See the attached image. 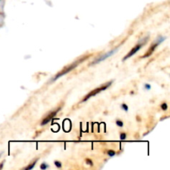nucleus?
<instances>
[{
  "mask_svg": "<svg viewBox=\"0 0 170 170\" xmlns=\"http://www.w3.org/2000/svg\"><path fill=\"white\" fill-rule=\"evenodd\" d=\"M111 84H112V81H110V82H108V83L104 84V85H102V86L99 87V88H96V89H95V90H91L90 93L88 94L87 96L84 98L82 101H87V100H89V99H90V97L95 96L96 95H97V94H99V93H100V92H101V91H103V90H105L107 89V88H108V87H110Z\"/></svg>",
  "mask_w": 170,
  "mask_h": 170,
  "instance_id": "f03ea898",
  "label": "nucleus"
},
{
  "mask_svg": "<svg viewBox=\"0 0 170 170\" xmlns=\"http://www.w3.org/2000/svg\"><path fill=\"white\" fill-rule=\"evenodd\" d=\"M161 109L163 110H168V105L166 103H163L161 105Z\"/></svg>",
  "mask_w": 170,
  "mask_h": 170,
  "instance_id": "1a4fd4ad",
  "label": "nucleus"
},
{
  "mask_svg": "<svg viewBox=\"0 0 170 170\" xmlns=\"http://www.w3.org/2000/svg\"><path fill=\"white\" fill-rule=\"evenodd\" d=\"M54 163H55V165H56L57 168H61V166H62V165H61V162H59V161H55V162H54Z\"/></svg>",
  "mask_w": 170,
  "mask_h": 170,
  "instance_id": "f8f14e48",
  "label": "nucleus"
},
{
  "mask_svg": "<svg viewBox=\"0 0 170 170\" xmlns=\"http://www.w3.org/2000/svg\"><path fill=\"white\" fill-rule=\"evenodd\" d=\"M117 51H118V48H115V49H114V50H111V51H110V52H106V53L105 54V55H102V56H100V57L96 58V60L94 61L93 62L91 63V65H96V64L100 63V61L105 60V59H107L108 57H111L113 54H115V52H116Z\"/></svg>",
  "mask_w": 170,
  "mask_h": 170,
  "instance_id": "7ed1b4c3",
  "label": "nucleus"
},
{
  "mask_svg": "<svg viewBox=\"0 0 170 170\" xmlns=\"http://www.w3.org/2000/svg\"><path fill=\"white\" fill-rule=\"evenodd\" d=\"M86 163H87V164H89V165H91V166L93 165V163H92V161H91L90 159H87L86 160Z\"/></svg>",
  "mask_w": 170,
  "mask_h": 170,
  "instance_id": "2eb2a0df",
  "label": "nucleus"
},
{
  "mask_svg": "<svg viewBox=\"0 0 170 170\" xmlns=\"http://www.w3.org/2000/svg\"><path fill=\"white\" fill-rule=\"evenodd\" d=\"M61 108H59V109H57V110H56L55 111H52V112H51L48 115H47V117H45V119H44L42 121V123H41V124L42 125H45V124H47V123H49L51 120L53 119L54 117L56 116V115L57 114V112L59 111V110H60Z\"/></svg>",
  "mask_w": 170,
  "mask_h": 170,
  "instance_id": "423d86ee",
  "label": "nucleus"
},
{
  "mask_svg": "<svg viewBox=\"0 0 170 170\" xmlns=\"http://www.w3.org/2000/svg\"><path fill=\"white\" fill-rule=\"evenodd\" d=\"M3 164H4V162L1 163V165H0V168H2V167H3Z\"/></svg>",
  "mask_w": 170,
  "mask_h": 170,
  "instance_id": "f3484780",
  "label": "nucleus"
},
{
  "mask_svg": "<svg viewBox=\"0 0 170 170\" xmlns=\"http://www.w3.org/2000/svg\"><path fill=\"white\" fill-rule=\"evenodd\" d=\"M116 124L118 125V126L120 127H123L124 126V123L121 121V120H116Z\"/></svg>",
  "mask_w": 170,
  "mask_h": 170,
  "instance_id": "9b49d317",
  "label": "nucleus"
},
{
  "mask_svg": "<svg viewBox=\"0 0 170 170\" xmlns=\"http://www.w3.org/2000/svg\"><path fill=\"white\" fill-rule=\"evenodd\" d=\"M165 39V37H159V38H158V40H156V42H154V43H153V45L151 46V47H150V49H149V52H147V54L146 55H144L143 57H149V56H150L151 54L153 53V51L155 50V48H156L162 42H163V40Z\"/></svg>",
  "mask_w": 170,
  "mask_h": 170,
  "instance_id": "39448f33",
  "label": "nucleus"
},
{
  "mask_svg": "<svg viewBox=\"0 0 170 170\" xmlns=\"http://www.w3.org/2000/svg\"><path fill=\"white\" fill-rule=\"evenodd\" d=\"M86 59H87V57H81V58H80L79 60L78 61H75L74 63H72V64H71V65H69V66H67V67H65L64 68L63 70H61L59 72L58 74H57L55 77H54V78H52V80L51 81H54V80H57L58 78H60L61 77H62L63 75H66V74H67L68 72H70V71H71L73 70V69H75L76 67L79 65L80 63H81L83 61H85Z\"/></svg>",
  "mask_w": 170,
  "mask_h": 170,
  "instance_id": "f257e3e1",
  "label": "nucleus"
},
{
  "mask_svg": "<svg viewBox=\"0 0 170 170\" xmlns=\"http://www.w3.org/2000/svg\"><path fill=\"white\" fill-rule=\"evenodd\" d=\"M146 41H147V39H145V41H143V42H140V43L137 44L136 46L134 47L133 49H131V51H130V52L127 54V56L124 58L123 60L124 61V60H127V59H129L130 57H131L132 56H133V55H134V54L136 53L137 52H139V51L140 50V48L143 47V45H144V43L146 42Z\"/></svg>",
  "mask_w": 170,
  "mask_h": 170,
  "instance_id": "20e7f679",
  "label": "nucleus"
},
{
  "mask_svg": "<svg viewBox=\"0 0 170 170\" xmlns=\"http://www.w3.org/2000/svg\"><path fill=\"white\" fill-rule=\"evenodd\" d=\"M107 153H108V155L110 157H113L115 155V152L114 150H108V151H107Z\"/></svg>",
  "mask_w": 170,
  "mask_h": 170,
  "instance_id": "6e6552de",
  "label": "nucleus"
},
{
  "mask_svg": "<svg viewBox=\"0 0 170 170\" xmlns=\"http://www.w3.org/2000/svg\"><path fill=\"white\" fill-rule=\"evenodd\" d=\"M126 139V134L124 133H122L121 134H120V140H124Z\"/></svg>",
  "mask_w": 170,
  "mask_h": 170,
  "instance_id": "4468645a",
  "label": "nucleus"
},
{
  "mask_svg": "<svg viewBox=\"0 0 170 170\" xmlns=\"http://www.w3.org/2000/svg\"><path fill=\"white\" fill-rule=\"evenodd\" d=\"M40 168H41V169H46V168H48V165L46 164V163H42V164H41Z\"/></svg>",
  "mask_w": 170,
  "mask_h": 170,
  "instance_id": "ddd939ff",
  "label": "nucleus"
},
{
  "mask_svg": "<svg viewBox=\"0 0 170 170\" xmlns=\"http://www.w3.org/2000/svg\"><path fill=\"white\" fill-rule=\"evenodd\" d=\"M145 88H146L147 90H150V88H151V87H150V85H148V84H146V85H145Z\"/></svg>",
  "mask_w": 170,
  "mask_h": 170,
  "instance_id": "dca6fc26",
  "label": "nucleus"
},
{
  "mask_svg": "<svg viewBox=\"0 0 170 170\" xmlns=\"http://www.w3.org/2000/svg\"><path fill=\"white\" fill-rule=\"evenodd\" d=\"M121 108H122L124 111H128V110H129V107L127 106L125 104H122V105H121Z\"/></svg>",
  "mask_w": 170,
  "mask_h": 170,
  "instance_id": "9d476101",
  "label": "nucleus"
},
{
  "mask_svg": "<svg viewBox=\"0 0 170 170\" xmlns=\"http://www.w3.org/2000/svg\"><path fill=\"white\" fill-rule=\"evenodd\" d=\"M37 159H36L35 161H34L33 163H32V164H30L29 166H27V168H26V169H32V168H33L35 166V164H36V163H37Z\"/></svg>",
  "mask_w": 170,
  "mask_h": 170,
  "instance_id": "0eeeda50",
  "label": "nucleus"
}]
</instances>
